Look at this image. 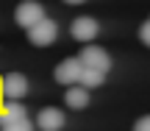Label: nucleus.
I'll return each mask as SVG.
<instances>
[{
    "label": "nucleus",
    "instance_id": "5",
    "mask_svg": "<svg viewBox=\"0 0 150 131\" xmlns=\"http://www.w3.org/2000/svg\"><path fill=\"white\" fill-rule=\"evenodd\" d=\"M3 95L8 100H22L28 95V78L25 75H20V73H8V75L3 78Z\"/></svg>",
    "mask_w": 150,
    "mask_h": 131
},
{
    "label": "nucleus",
    "instance_id": "10",
    "mask_svg": "<svg viewBox=\"0 0 150 131\" xmlns=\"http://www.w3.org/2000/svg\"><path fill=\"white\" fill-rule=\"evenodd\" d=\"M103 78H106V73L92 70V67H83V73H81V81H78V84H83L86 89H95V87H100V84H103Z\"/></svg>",
    "mask_w": 150,
    "mask_h": 131
},
{
    "label": "nucleus",
    "instance_id": "11",
    "mask_svg": "<svg viewBox=\"0 0 150 131\" xmlns=\"http://www.w3.org/2000/svg\"><path fill=\"white\" fill-rule=\"evenodd\" d=\"M3 115L6 117H17V115H25V109L20 106V100H8V103L3 106Z\"/></svg>",
    "mask_w": 150,
    "mask_h": 131
},
{
    "label": "nucleus",
    "instance_id": "9",
    "mask_svg": "<svg viewBox=\"0 0 150 131\" xmlns=\"http://www.w3.org/2000/svg\"><path fill=\"white\" fill-rule=\"evenodd\" d=\"M0 131H33V123L25 115H17V117L0 115Z\"/></svg>",
    "mask_w": 150,
    "mask_h": 131
},
{
    "label": "nucleus",
    "instance_id": "13",
    "mask_svg": "<svg viewBox=\"0 0 150 131\" xmlns=\"http://www.w3.org/2000/svg\"><path fill=\"white\" fill-rule=\"evenodd\" d=\"M134 131H150V115H147V117H142V120L134 126Z\"/></svg>",
    "mask_w": 150,
    "mask_h": 131
},
{
    "label": "nucleus",
    "instance_id": "2",
    "mask_svg": "<svg viewBox=\"0 0 150 131\" xmlns=\"http://www.w3.org/2000/svg\"><path fill=\"white\" fill-rule=\"evenodd\" d=\"M42 17H45V9L36 3V0H25V3H20V6H17V11H14L17 25H22V28L36 25V22L42 20Z\"/></svg>",
    "mask_w": 150,
    "mask_h": 131
},
{
    "label": "nucleus",
    "instance_id": "12",
    "mask_svg": "<svg viewBox=\"0 0 150 131\" xmlns=\"http://www.w3.org/2000/svg\"><path fill=\"white\" fill-rule=\"evenodd\" d=\"M139 36H142V42H145L147 45V48H150V20L145 22V25H142L139 28Z\"/></svg>",
    "mask_w": 150,
    "mask_h": 131
},
{
    "label": "nucleus",
    "instance_id": "6",
    "mask_svg": "<svg viewBox=\"0 0 150 131\" xmlns=\"http://www.w3.org/2000/svg\"><path fill=\"white\" fill-rule=\"evenodd\" d=\"M70 33L78 42H92V39L97 36V22L92 20V17H78V20H72Z\"/></svg>",
    "mask_w": 150,
    "mask_h": 131
},
{
    "label": "nucleus",
    "instance_id": "1",
    "mask_svg": "<svg viewBox=\"0 0 150 131\" xmlns=\"http://www.w3.org/2000/svg\"><path fill=\"white\" fill-rule=\"evenodd\" d=\"M28 36H31L33 45H39V48H47V45H53L56 36H59V25H56L53 20H47V17H42L36 25L28 28Z\"/></svg>",
    "mask_w": 150,
    "mask_h": 131
},
{
    "label": "nucleus",
    "instance_id": "14",
    "mask_svg": "<svg viewBox=\"0 0 150 131\" xmlns=\"http://www.w3.org/2000/svg\"><path fill=\"white\" fill-rule=\"evenodd\" d=\"M64 3H83V0H64Z\"/></svg>",
    "mask_w": 150,
    "mask_h": 131
},
{
    "label": "nucleus",
    "instance_id": "3",
    "mask_svg": "<svg viewBox=\"0 0 150 131\" xmlns=\"http://www.w3.org/2000/svg\"><path fill=\"white\" fill-rule=\"evenodd\" d=\"M81 73H83V64H81V59H64L59 67H56V81L64 84V87H70V84H78L81 81Z\"/></svg>",
    "mask_w": 150,
    "mask_h": 131
},
{
    "label": "nucleus",
    "instance_id": "4",
    "mask_svg": "<svg viewBox=\"0 0 150 131\" xmlns=\"http://www.w3.org/2000/svg\"><path fill=\"white\" fill-rule=\"evenodd\" d=\"M78 59H81L83 67H92V70H100V73H106L108 67H111V56L103 48H83Z\"/></svg>",
    "mask_w": 150,
    "mask_h": 131
},
{
    "label": "nucleus",
    "instance_id": "8",
    "mask_svg": "<svg viewBox=\"0 0 150 131\" xmlns=\"http://www.w3.org/2000/svg\"><path fill=\"white\" fill-rule=\"evenodd\" d=\"M64 100H67L70 109H83V106L89 103V89H86L83 84H70V87H67Z\"/></svg>",
    "mask_w": 150,
    "mask_h": 131
},
{
    "label": "nucleus",
    "instance_id": "7",
    "mask_svg": "<svg viewBox=\"0 0 150 131\" xmlns=\"http://www.w3.org/2000/svg\"><path fill=\"white\" fill-rule=\"evenodd\" d=\"M36 126L42 131H61L64 128V115H61V109H42L36 115Z\"/></svg>",
    "mask_w": 150,
    "mask_h": 131
}]
</instances>
